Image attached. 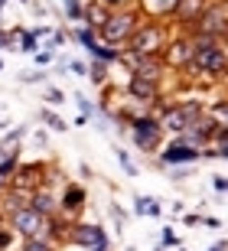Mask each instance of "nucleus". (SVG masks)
<instances>
[{
    "label": "nucleus",
    "mask_w": 228,
    "mask_h": 251,
    "mask_svg": "<svg viewBox=\"0 0 228 251\" xmlns=\"http://www.w3.org/2000/svg\"><path fill=\"white\" fill-rule=\"evenodd\" d=\"M196 62L205 65L209 72H222V69H225V52H219V49H205V52L196 56Z\"/></svg>",
    "instance_id": "f03ea898"
},
{
    "label": "nucleus",
    "mask_w": 228,
    "mask_h": 251,
    "mask_svg": "<svg viewBox=\"0 0 228 251\" xmlns=\"http://www.w3.org/2000/svg\"><path fill=\"white\" fill-rule=\"evenodd\" d=\"M170 7H176V0H153V10H170Z\"/></svg>",
    "instance_id": "6e6552de"
},
{
    "label": "nucleus",
    "mask_w": 228,
    "mask_h": 251,
    "mask_svg": "<svg viewBox=\"0 0 228 251\" xmlns=\"http://www.w3.org/2000/svg\"><path fill=\"white\" fill-rule=\"evenodd\" d=\"M137 144H140V147H153L156 144V127L153 124H137Z\"/></svg>",
    "instance_id": "20e7f679"
},
{
    "label": "nucleus",
    "mask_w": 228,
    "mask_h": 251,
    "mask_svg": "<svg viewBox=\"0 0 228 251\" xmlns=\"http://www.w3.org/2000/svg\"><path fill=\"white\" fill-rule=\"evenodd\" d=\"M134 92L137 95H153V82H144V75L134 78Z\"/></svg>",
    "instance_id": "0eeeda50"
},
{
    "label": "nucleus",
    "mask_w": 228,
    "mask_h": 251,
    "mask_svg": "<svg viewBox=\"0 0 228 251\" xmlns=\"http://www.w3.org/2000/svg\"><path fill=\"white\" fill-rule=\"evenodd\" d=\"M26 251H49V248H46V245H39V242H29Z\"/></svg>",
    "instance_id": "9d476101"
},
{
    "label": "nucleus",
    "mask_w": 228,
    "mask_h": 251,
    "mask_svg": "<svg viewBox=\"0 0 228 251\" xmlns=\"http://www.w3.org/2000/svg\"><path fill=\"white\" fill-rule=\"evenodd\" d=\"M130 29V17H121V20H108L104 23V36L108 39H121L124 33Z\"/></svg>",
    "instance_id": "7ed1b4c3"
},
{
    "label": "nucleus",
    "mask_w": 228,
    "mask_h": 251,
    "mask_svg": "<svg viewBox=\"0 0 228 251\" xmlns=\"http://www.w3.org/2000/svg\"><path fill=\"white\" fill-rule=\"evenodd\" d=\"M43 118H46V121H49V124H52V127H59V130H62V121H59L55 114H43Z\"/></svg>",
    "instance_id": "1a4fd4ad"
},
{
    "label": "nucleus",
    "mask_w": 228,
    "mask_h": 251,
    "mask_svg": "<svg viewBox=\"0 0 228 251\" xmlns=\"http://www.w3.org/2000/svg\"><path fill=\"white\" fill-rule=\"evenodd\" d=\"M163 43V36H160V29L156 26H150V29H140L134 36V46H137V52H153L156 46Z\"/></svg>",
    "instance_id": "f257e3e1"
},
{
    "label": "nucleus",
    "mask_w": 228,
    "mask_h": 251,
    "mask_svg": "<svg viewBox=\"0 0 228 251\" xmlns=\"http://www.w3.org/2000/svg\"><path fill=\"white\" fill-rule=\"evenodd\" d=\"M196 157V153H192V150H186V147H176V150H170V153H166V160H170V163H186V160H192Z\"/></svg>",
    "instance_id": "423d86ee"
},
{
    "label": "nucleus",
    "mask_w": 228,
    "mask_h": 251,
    "mask_svg": "<svg viewBox=\"0 0 228 251\" xmlns=\"http://www.w3.org/2000/svg\"><path fill=\"white\" fill-rule=\"evenodd\" d=\"M17 225H20V228H26L33 238H39V235H43V225L36 222V215H33V212H23V215L17 219Z\"/></svg>",
    "instance_id": "39448f33"
}]
</instances>
